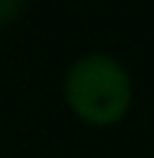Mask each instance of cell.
Returning <instances> with one entry per match:
<instances>
[{"instance_id":"7a4b0ae2","label":"cell","mask_w":154,"mask_h":158,"mask_svg":"<svg viewBox=\"0 0 154 158\" xmlns=\"http://www.w3.org/2000/svg\"><path fill=\"white\" fill-rule=\"evenodd\" d=\"M27 0H0V27H9L24 15Z\"/></svg>"},{"instance_id":"6da1fadb","label":"cell","mask_w":154,"mask_h":158,"mask_svg":"<svg viewBox=\"0 0 154 158\" xmlns=\"http://www.w3.org/2000/svg\"><path fill=\"white\" fill-rule=\"evenodd\" d=\"M64 100L79 122L91 128H112L124 122L133 106V79L118 58L91 52L67 70Z\"/></svg>"}]
</instances>
